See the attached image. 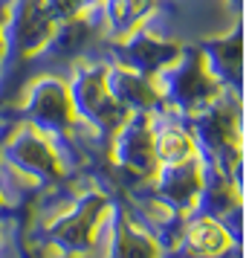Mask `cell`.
Here are the masks:
<instances>
[{
  "label": "cell",
  "mask_w": 249,
  "mask_h": 258,
  "mask_svg": "<svg viewBox=\"0 0 249 258\" xmlns=\"http://www.w3.org/2000/svg\"><path fill=\"white\" fill-rule=\"evenodd\" d=\"M119 44H122V47H119V64L142 73V76H154V73L168 67V64L180 55L177 44L159 41V38H154L151 32H145L142 26L133 29L128 38H122Z\"/></svg>",
  "instance_id": "9c48e42d"
},
{
  "label": "cell",
  "mask_w": 249,
  "mask_h": 258,
  "mask_svg": "<svg viewBox=\"0 0 249 258\" xmlns=\"http://www.w3.org/2000/svg\"><path fill=\"white\" fill-rule=\"evenodd\" d=\"M6 209V198H3V191H0V212Z\"/></svg>",
  "instance_id": "e0dca14e"
},
{
  "label": "cell",
  "mask_w": 249,
  "mask_h": 258,
  "mask_svg": "<svg viewBox=\"0 0 249 258\" xmlns=\"http://www.w3.org/2000/svg\"><path fill=\"white\" fill-rule=\"evenodd\" d=\"M154 6L156 0H99V15L110 38L122 41L145 24V18L154 12Z\"/></svg>",
  "instance_id": "7c38bea8"
},
{
  "label": "cell",
  "mask_w": 249,
  "mask_h": 258,
  "mask_svg": "<svg viewBox=\"0 0 249 258\" xmlns=\"http://www.w3.org/2000/svg\"><path fill=\"white\" fill-rule=\"evenodd\" d=\"M203 58L223 87H229V90L240 87V32H232L229 38H220V41H209L203 47Z\"/></svg>",
  "instance_id": "4fadbf2b"
},
{
  "label": "cell",
  "mask_w": 249,
  "mask_h": 258,
  "mask_svg": "<svg viewBox=\"0 0 249 258\" xmlns=\"http://www.w3.org/2000/svg\"><path fill=\"white\" fill-rule=\"evenodd\" d=\"M110 160L122 174L151 180L156 171L154 157V110H133L110 134Z\"/></svg>",
  "instance_id": "277c9868"
},
{
  "label": "cell",
  "mask_w": 249,
  "mask_h": 258,
  "mask_svg": "<svg viewBox=\"0 0 249 258\" xmlns=\"http://www.w3.org/2000/svg\"><path fill=\"white\" fill-rule=\"evenodd\" d=\"M110 252L113 255H156L159 244L142 226H133L128 218L116 215L113 229H110Z\"/></svg>",
  "instance_id": "2e32d148"
},
{
  "label": "cell",
  "mask_w": 249,
  "mask_h": 258,
  "mask_svg": "<svg viewBox=\"0 0 249 258\" xmlns=\"http://www.w3.org/2000/svg\"><path fill=\"white\" fill-rule=\"evenodd\" d=\"M151 82L156 87L159 105L180 116H191V113L203 110L226 90L206 67L203 49H180L177 58L159 73H154Z\"/></svg>",
  "instance_id": "6da1fadb"
},
{
  "label": "cell",
  "mask_w": 249,
  "mask_h": 258,
  "mask_svg": "<svg viewBox=\"0 0 249 258\" xmlns=\"http://www.w3.org/2000/svg\"><path fill=\"white\" fill-rule=\"evenodd\" d=\"M0 160L9 168H15L26 183H35V186H47V183H55V180L64 177L58 145L32 125L15 131L12 137L3 142Z\"/></svg>",
  "instance_id": "3957f363"
},
{
  "label": "cell",
  "mask_w": 249,
  "mask_h": 258,
  "mask_svg": "<svg viewBox=\"0 0 249 258\" xmlns=\"http://www.w3.org/2000/svg\"><path fill=\"white\" fill-rule=\"evenodd\" d=\"M154 157L156 165H177L200 157L191 134L177 122H154Z\"/></svg>",
  "instance_id": "9a60e30c"
},
{
  "label": "cell",
  "mask_w": 249,
  "mask_h": 258,
  "mask_svg": "<svg viewBox=\"0 0 249 258\" xmlns=\"http://www.w3.org/2000/svg\"><path fill=\"white\" fill-rule=\"evenodd\" d=\"M232 3H240V0H232Z\"/></svg>",
  "instance_id": "ac0fdd59"
},
{
  "label": "cell",
  "mask_w": 249,
  "mask_h": 258,
  "mask_svg": "<svg viewBox=\"0 0 249 258\" xmlns=\"http://www.w3.org/2000/svg\"><path fill=\"white\" fill-rule=\"evenodd\" d=\"M96 18H99V6L58 21L47 41V47L41 49V52H49L52 58H58V61H72L75 55H81L84 49L90 47V41L99 35Z\"/></svg>",
  "instance_id": "30bf717a"
},
{
  "label": "cell",
  "mask_w": 249,
  "mask_h": 258,
  "mask_svg": "<svg viewBox=\"0 0 249 258\" xmlns=\"http://www.w3.org/2000/svg\"><path fill=\"white\" fill-rule=\"evenodd\" d=\"M52 29H55V18L49 12L47 0H12V9L3 26V41H6L3 61L38 55L47 47Z\"/></svg>",
  "instance_id": "8992f818"
},
{
  "label": "cell",
  "mask_w": 249,
  "mask_h": 258,
  "mask_svg": "<svg viewBox=\"0 0 249 258\" xmlns=\"http://www.w3.org/2000/svg\"><path fill=\"white\" fill-rule=\"evenodd\" d=\"M107 212H110V203H107L105 195H99V191L84 195L78 203H72V209H67L58 221H52L49 244L61 252L93 249L99 244V232H102Z\"/></svg>",
  "instance_id": "52a82bcc"
},
{
  "label": "cell",
  "mask_w": 249,
  "mask_h": 258,
  "mask_svg": "<svg viewBox=\"0 0 249 258\" xmlns=\"http://www.w3.org/2000/svg\"><path fill=\"white\" fill-rule=\"evenodd\" d=\"M183 238H186V246L194 249L197 255H223L226 249L235 246V238L229 235L223 221H217L212 215L191 218L183 229Z\"/></svg>",
  "instance_id": "5bb4252c"
},
{
  "label": "cell",
  "mask_w": 249,
  "mask_h": 258,
  "mask_svg": "<svg viewBox=\"0 0 249 258\" xmlns=\"http://www.w3.org/2000/svg\"><path fill=\"white\" fill-rule=\"evenodd\" d=\"M105 82H107L110 96L128 113H133V110H154L159 105V96H156L151 76H142V73L131 70L125 64H107Z\"/></svg>",
  "instance_id": "8fae6325"
},
{
  "label": "cell",
  "mask_w": 249,
  "mask_h": 258,
  "mask_svg": "<svg viewBox=\"0 0 249 258\" xmlns=\"http://www.w3.org/2000/svg\"><path fill=\"white\" fill-rule=\"evenodd\" d=\"M105 70H107L105 64H78L72 70L67 90H70L75 119L93 125L99 134H105L110 140V134L119 128L122 119L128 116V110L110 96L107 82H105Z\"/></svg>",
  "instance_id": "7a4b0ae2"
},
{
  "label": "cell",
  "mask_w": 249,
  "mask_h": 258,
  "mask_svg": "<svg viewBox=\"0 0 249 258\" xmlns=\"http://www.w3.org/2000/svg\"><path fill=\"white\" fill-rule=\"evenodd\" d=\"M24 110L29 125L38 128L41 134H47L55 145L61 140H67L75 128V110H72L70 102V90L64 82L52 79V76H41L29 84Z\"/></svg>",
  "instance_id": "5b68a950"
},
{
  "label": "cell",
  "mask_w": 249,
  "mask_h": 258,
  "mask_svg": "<svg viewBox=\"0 0 249 258\" xmlns=\"http://www.w3.org/2000/svg\"><path fill=\"white\" fill-rule=\"evenodd\" d=\"M206 163L200 157H191L177 165H156L154 171V195L159 206L171 215H189L197 209V195L203 186Z\"/></svg>",
  "instance_id": "ba28073f"
}]
</instances>
